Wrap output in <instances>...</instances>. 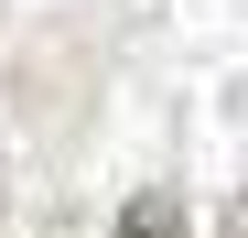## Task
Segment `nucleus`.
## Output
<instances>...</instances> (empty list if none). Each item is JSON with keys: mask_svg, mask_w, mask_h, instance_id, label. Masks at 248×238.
Masks as SVG:
<instances>
[{"mask_svg": "<svg viewBox=\"0 0 248 238\" xmlns=\"http://www.w3.org/2000/svg\"><path fill=\"white\" fill-rule=\"evenodd\" d=\"M119 238H184V195H130V217H119Z\"/></svg>", "mask_w": 248, "mask_h": 238, "instance_id": "nucleus-1", "label": "nucleus"}]
</instances>
